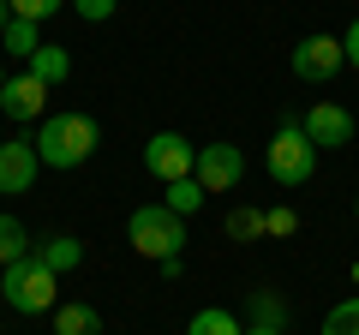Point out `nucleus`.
Instances as JSON below:
<instances>
[{
  "instance_id": "obj_1",
  "label": "nucleus",
  "mask_w": 359,
  "mask_h": 335,
  "mask_svg": "<svg viewBox=\"0 0 359 335\" xmlns=\"http://www.w3.org/2000/svg\"><path fill=\"white\" fill-rule=\"evenodd\" d=\"M96 144H102V126L90 114H42V126H36V156H42V168H84L90 156H96Z\"/></svg>"
},
{
  "instance_id": "obj_2",
  "label": "nucleus",
  "mask_w": 359,
  "mask_h": 335,
  "mask_svg": "<svg viewBox=\"0 0 359 335\" xmlns=\"http://www.w3.org/2000/svg\"><path fill=\"white\" fill-rule=\"evenodd\" d=\"M126 240H132L138 258L168 264V258L186 252V221H180L168 204H138V210H132V221H126Z\"/></svg>"
},
{
  "instance_id": "obj_3",
  "label": "nucleus",
  "mask_w": 359,
  "mask_h": 335,
  "mask_svg": "<svg viewBox=\"0 0 359 335\" xmlns=\"http://www.w3.org/2000/svg\"><path fill=\"white\" fill-rule=\"evenodd\" d=\"M264 168H269V180L287 186V192L311 186V174H318V144L306 138V126H299V120L276 126V138H269V150H264Z\"/></svg>"
},
{
  "instance_id": "obj_4",
  "label": "nucleus",
  "mask_w": 359,
  "mask_h": 335,
  "mask_svg": "<svg viewBox=\"0 0 359 335\" xmlns=\"http://www.w3.org/2000/svg\"><path fill=\"white\" fill-rule=\"evenodd\" d=\"M6 306L25 311V317L54 311V306H60V275H54L36 252H30V258H18V264H6Z\"/></svg>"
},
{
  "instance_id": "obj_5",
  "label": "nucleus",
  "mask_w": 359,
  "mask_h": 335,
  "mask_svg": "<svg viewBox=\"0 0 359 335\" xmlns=\"http://www.w3.org/2000/svg\"><path fill=\"white\" fill-rule=\"evenodd\" d=\"M192 162H198V144L180 138V132H150V138H144V168H150L162 186L192 180Z\"/></svg>"
},
{
  "instance_id": "obj_6",
  "label": "nucleus",
  "mask_w": 359,
  "mask_h": 335,
  "mask_svg": "<svg viewBox=\"0 0 359 335\" xmlns=\"http://www.w3.org/2000/svg\"><path fill=\"white\" fill-rule=\"evenodd\" d=\"M341 66H347L341 36H330V30H318V36H299V42H294V78H306V84H330Z\"/></svg>"
},
{
  "instance_id": "obj_7",
  "label": "nucleus",
  "mask_w": 359,
  "mask_h": 335,
  "mask_svg": "<svg viewBox=\"0 0 359 335\" xmlns=\"http://www.w3.org/2000/svg\"><path fill=\"white\" fill-rule=\"evenodd\" d=\"M192 180L204 186V192H233V186L245 180V156H240V144H198Z\"/></svg>"
},
{
  "instance_id": "obj_8",
  "label": "nucleus",
  "mask_w": 359,
  "mask_h": 335,
  "mask_svg": "<svg viewBox=\"0 0 359 335\" xmlns=\"http://www.w3.org/2000/svg\"><path fill=\"white\" fill-rule=\"evenodd\" d=\"M36 168H42L36 138H6V144H0V192L25 198L30 186H36Z\"/></svg>"
},
{
  "instance_id": "obj_9",
  "label": "nucleus",
  "mask_w": 359,
  "mask_h": 335,
  "mask_svg": "<svg viewBox=\"0 0 359 335\" xmlns=\"http://www.w3.org/2000/svg\"><path fill=\"white\" fill-rule=\"evenodd\" d=\"M299 126H306V138L318 144V150H347L353 144V114H347L341 102H318L299 114Z\"/></svg>"
},
{
  "instance_id": "obj_10",
  "label": "nucleus",
  "mask_w": 359,
  "mask_h": 335,
  "mask_svg": "<svg viewBox=\"0 0 359 335\" xmlns=\"http://www.w3.org/2000/svg\"><path fill=\"white\" fill-rule=\"evenodd\" d=\"M42 108H48V84H42V78L13 72L0 84V114L6 120H42Z\"/></svg>"
},
{
  "instance_id": "obj_11",
  "label": "nucleus",
  "mask_w": 359,
  "mask_h": 335,
  "mask_svg": "<svg viewBox=\"0 0 359 335\" xmlns=\"http://www.w3.org/2000/svg\"><path fill=\"white\" fill-rule=\"evenodd\" d=\"M30 252H36L54 275H66V270H78V264H84V240H72V233H42Z\"/></svg>"
},
{
  "instance_id": "obj_12",
  "label": "nucleus",
  "mask_w": 359,
  "mask_h": 335,
  "mask_svg": "<svg viewBox=\"0 0 359 335\" xmlns=\"http://www.w3.org/2000/svg\"><path fill=\"white\" fill-rule=\"evenodd\" d=\"M54 335H102V311L84 299H60L54 306Z\"/></svg>"
},
{
  "instance_id": "obj_13",
  "label": "nucleus",
  "mask_w": 359,
  "mask_h": 335,
  "mask_svg": "<svg viewBox=\"0 0 359 335\" xmlns=\"http://www.w3.org/2000/svg\"><path fill=\"white\" fill-rule=\"evenodd\" d=\"M25 72H30V78H42V84L54 90V84H66V78H72V54H66L60 42H42V48L25 60Z\"/></svg>"
},
{
  "instance_id": "obj_14",
  "label": "nucleus",
  "mask_w": 359,
  "mask_h": 335,
  "mask_svg": "<svg viewBox=\"0 0 359 335\" xmlns=\"http://www.w3.org/2000/svg\"><path fill=\"white\" fill-rule=\"evenodd\" d=\"M186 335H245V323L233 317L228 306H204V311H192V323H186Z\"/></svg>"
},
{
  "instance_id": "obj_15",
  "label": "nucleus",
  "mask_w": 359,
  "mask_h": 335,
  "mask_svg": "<svg viewBox=\"0 0 359 335\" xmlns=\"http://www.w3.org/2000/svg\"><path fill=\"white\" fill-rule=\"evenodd\" d=\"M30 228L18 216H0V270H6V264H18V258H30Z\"/></svg>"
},
{
  "instance_id": "obj_16",
  "label": "nucleus",
  "mask_w": 359,
  "mask_h": 335,
  "mask_svg": "<svg viewBox=\"0 0 359 335\" xmlns=\"http://www.w3.org/2000/svg\"><path fill=\"white\" fill-rule=\"evenodd\" d=\"M204 198H210V192H204V186H198V180H174V186H168V192H162V204L174 210L180 221H186V216H198V210H204Z\"/></svg>"
},
{
  "instance_id": "obj_17",
  "label": "nucleus",
  "mask_w": 359,
  "mask_h": 335,
  "mask_svg": "<svg viewBox=\"0 0 359 335\" xmlns=\"http://www.w3.org/2000/svg\"><path fill=\"white\" fill-rule=\"evenodd\" d=\"M252 323H264V329H287V299L269 294V287H252Z\"/></svg>"
},
{
  "instance_id": "obj_18",
  "label": "nucleus",
  "mask_w": 359,
  "mask_h": 335,
  "mask_svg": "<svg viewBox=\"0 0 359 335\" xmlns=\"http://www.w3.org/2000/svg\"><path fill=\"white\" fill-rule=\"evenodd\" d=\"M0 48L13 54V60H30V54L42 48V42H36V25H30V18H13V25L0 30Z\"/></svg>"
},
{
  "instance_id": "obj_19",
  "label": "nucleus",
  "mask_w": 359,
  "mask_h": 335,
  "mask_svg": "<svg viewBox=\"0 0 359 335\" xmlns=\"http://www.w3.org/2000/svg\"><path fill=\"white\" fill-rule=\"evenodd\" d=\"M222 233H228V240H257V233H264V210H252V204L228 210V221H222Z\"/></svg>"
},
{
  "instance_id": "obj_20",
  "label": "nucleus",
  "mask_w": 359,
  "mask_h": 335,
  "mask_svg": "<svg viewBox=\"0 0 359 335\" xmlns=\"http://www.w3.org/2000/svg\"><path fill=\"white\" fill-rule=\"evenodd\" d=\"M323 335H359V294L341 299V306H330V317H323Z\"/></svg>"
},
{
  "instance_id": "obj_21",
  "label": "nucleus",
  "mask_w": 359,
  "mask_h": 335,
  "mask_svg": "<svg viewBox=\"0 0 359 335\" xmlns=\"http://www.w3.org/2000/svg\"><path fill=\"white\" fill-rule=\"evenodd\" d=\"M6 6H13V18H30V25H48V18L60 13L66 0H6Z\"/></svg>"
},
{
  "instance_id": "obj_22",
  "label": "nucleus",
  "mask_w": 359,
  "mask_h": 335,
  "mask_svg": "<svg viewBox=\"0 0 359 335\" xmlns=\"http://www.w3.org/2000/svg\"><path fill=\"white\" fill-rule=\"evenodd\" d=\"M66 6H72L84 25H108V18L120 13V0H66Z\"/></svg>"
},
{
  "instance_id": "obj_23",
  "label": "nucleus",
  "mask_w": 359,
  "mask_h": 335,
  "mask_svg": "<svg viewBox=\"0 0 359 335\" xmlns=\"http://www.w3.org/2000/svg\"><path fill=\"white\" fill-rule=\"evenodd\" d=\"M294 228H299L294 210H264V233H269V240H276V233H294Z\"/></svg>"
},
{
  "instance_id": "obj_24",
  "label": "nucleus",
  "mask_w": 359,
  "mask_h": 335,
  "mask_svg": "<svg viewBox=\"0 0 359 335\" xmlns=\"http://www.w3.org/2000/svg\"><path fill=\"white\" fill-rule=\"evenodd\" d=\"M341 54H347V66H359V18L347 25V36H341Z\"/></svg>"
},
{
  "instance_id": "obj_25",
  "label": "nucleus",
  "mask_w": 359,
  "mask_h": 335,
  "mask_svg": "<svg viewBox=\"0 0 359 335\" xmlns=\"http://www.w3.org/2000/svg\"><path fill=\"white\" fill-rule=\"evenodd\" d=\"M245 335H282V329H264V323H245Z\"/></svg>"
},
{
  "instance_id": "obj_26",
  "label": "nucleus",
  "mask_w": 359,
  "mask_h": 335,
  "mask_svg": "<svg viewBox=\"0 0 359 335\" xmlns=\"http://www.w3.org/2000/svg\"><path fill=\"white\" fill-rule=\"evenodd\" d=\"M6 25H13V6H6V0H0V30H6Z\"/></svg>"
},
{
  "instance_id": "obj_27",
  "label": "nucleus",
  "mask_w": 359,
  "mask_h": 335,
  "mask_svg": "<svg viewBox=\"0 0 359 335\" xmlns=\"http://www.w3.org/2000/svg\"><path fill=\"white\" fill-rule=\"evenodd\" d=\"M0 306H6V270H0Z\"/></svg>"
},
{
  "instance_id": "obj_28",
  "label": "nucleus",
  "mask_w": 359,
  "mask_h": 335,
  "mask_svg": "<svg viewBox=\"0 0 359 335\" xmlns=\"http://www.w3.org/2000/svg\"><path fill=\"white\" fill-rule=\"evenodd\" d=\"M353 216H359V192H353Z\"/></svg>"
},
{
  "instance_id": "obj_29",
  "label": "nucleus",
  "mask_w": 359,
  "mask_h": 335,
  "mask_svg": "<svg viewBox=\"0 0 359 335\" xmlns=\"http://www.w3.org/2000/svg\"><path fill=\"white\" fill-rule=\"evenodd\" d=\"M353 282H359V264H353Z\"/></svg>"
},
{
  "instance_id": "obj_30",
  "label": "nucleus",
  "mask_w": 359,
  "mask_h": 335,
  "mask_svg": "<svg viewBox=\"0 0 359 335\" xmlns=\"http://www.w3.org/2000/svg\"><path fill=\"white\" fill-rule=\"evenodd\" d=\"M0 84H6V72H0Z\"/></svg>"
},
{
  "instance_id": "obj_31",
  "label": "nucleus",
  "mask_w": 359,
  "mask_h": 335,
  "mask_svg": "<svg viewBox=\"0 0 359 335\" xmlns=\"http://www.w3.org/2000/svg\"><path fill=\"white\" fill-rule=\"evenodd\" d=\"M0 144H6V138H0Z\"/></svg>"
}]
</instances>
